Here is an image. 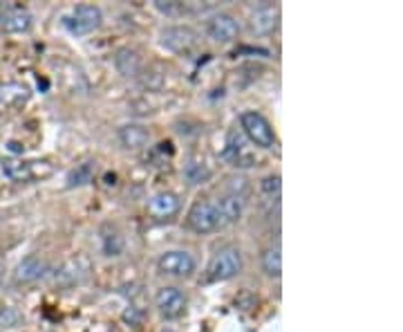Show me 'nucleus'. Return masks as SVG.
I'll list each match as a JSON object with an SVG mask.
<instances>
[{"mask_svg":"<svg viewBox=\"0 0 403 332\" xmlns=\"http://www.w3.org/2000/svg\"><path fill=\"white\" fill-rule=\"evenodd\" d=\"M240 126L246 135V140L260 148H273L276 146V133L269 124V119L265 115H260L256 110H246L240 117Z\"/></svg>","mask_w":403,"mask_h":332,"instance_id":"obj_1","label":"nucleus"},{"mask_svg":"<svg viewBox=\"0 0 403 332\" xmlns=\"http://www.w3.org/2000/svg\"><path fill=\"white\" fill-rule=\"evenodd\" d=\"M101 9L95 5H76L68 16L63 19V25L70 34L74 36H85L92 34L95 29H99L101 25Z\"/></svg>","mask_w":403,"mask_h":332,"instance_id":"obj_2","label":"nucleus"},{"mask_svg":"<svg viewBox=\"0 0 403 332\" xmlns=\"http://www.w3.org/2000/svg\"><path fill=\"white\" fill-rule=\"evenodd\" d=\"M0 171L11 182H32L36 177H48L52 166L48 162H23V160H5L0 162Z\"/></svg>","mask_w":403,"mask_h":332,"instance_id":"obj_3","label":"nucleus"},{"mask_svg":"<svg viewBox=\"0 0 403 332\" xmlns=\"http://www.w3.org/2000/svg\"><path fill=\"white\" fill-rule=\"evenodd\" d=\"M242 271V254L236 247H226L215 254V259L209 265L211 281H229Z\"/></svg>","mask_w":403,"mask_h":332,"instance_id":"obj_4","label":"nucleus"},{"mask_svg":"<svg viewBox=\"0 0 403 332\" xmlns=\"http://www.w3.org/2000/svg\"><path fill=\"white\" fill-rule=\"evenodd\" d=\"M157 267L166 276L184 279V276H191L195 271V259L184 249H170V251L159 256Z\"/></svg>","mask_w":403,"mask_h":332,"instance_id":"obj_5","label":"nucleus"},{"mask_svg":"<svg viewBox=\"0 0 403 332\" xmlns=\"http://www.w3.org/2000/svg\"><path fill=\"white\" fill-rule=\"evenodd\" d=\"M189 227L195 234H211L220 227V220H218V211H215V204L209 200H199L191 207L189 211Z\"/></svg>","mask_w":403,"mask_h":332,"instance_id":"obj_6","label":"nucleus"},{"mask_svg":"<svg viewBox=\"0 0 403 332\" xmlns=\"http://www.w3.org/2000/svg\"><path fill=\"white\" fill-rule=\"evenodd\" d=\"M155 306H157L159 314L166 316V319H177L186 310V294L179 288H173V285L159 288L157 294H155Z\"/></svg>","mask_w":403,"mask_h":332,"instance_id":"obj_7","label":"nucleus"},{"mask_svg":"<svg viewBox=\"0 0 403 332\" xmlns=\"http://www.w3.org/2000/svg\"><path fill=\"white\" fill-rule=\"evenodd\" d=\"M206 34L215 43H231V41L238 38L240 25H238V21L234 16H229V14H218V16H213L209 21Z\"/></svg>","mask_w":403,"mask_h":332,"instance_id":"obj_8","label":"nucleus"},{"mask_svg":"<svg viewBox=\"0 0 403 332\" xmlns=\"http://www.w3.org/2000/svg\"><path fill=\"white\" fill-rule=\"evenodd\" d=\"M148 211H150V216L159 218V220H166V218H170V216H175L177 211H179V198H177V193H173V191H159V193H155L152 198L148 200Z\"/></svg>","mask_w":403,"mask_h":332,"instance_id":"obj_9","label":"nucleus"},{"mask_svg":"<svg viewBox=\"0 0 403 332\" xmlns=\"http://www.w3.org/2000/svg\"><path fill=\"white\" fill-rule=\"evenodd\" d=\"M195 32L191 27H168L164 29V34H162V43L166 45L168 50H173V52H186V50H191L193 45H195Z\"/></svg>","mask_w":403,"mask_h":332,"instance_id":"obj_10","label":"nucleus"},{"mask_svg":"<svg viewBox=\"0 0 403 332\" xmlns=\"http://www.w3.org/2000/svg\"><path fill=\"white\" fill-rule=\"evenodd\" d=\"M45 271H48V263L41 256H27V259L19 263L14 279H16V283H34L45 276Z\"/></svg>","mask_w":403,"mask_h":332,"instance_id":"obj_11","label":"nucleus"},{"mask_svg":"<svg viewBox=\"0 0 403 332\" xmlns=\"http://www.w3.org/2000/svg\"><path fill=\"white\" fill-rule=\"evenodd\" d=\"M213 204H215V211H218L220 227H222V224H231V222L240 220L242 209H244L242 195H234V193L224 195V198H220L218 202H213Z\"/></svg>","mask_w":403,"mask_h":332,"instance_id":"obj_12","label":"nucleus"},{"mask_svg":"<svg viewBox=\"0 0 403 332\" xmlns=\"http://www.w3.org/2000/svg\"><path fill=\"white\" fill-rule=\"evenodd\" d=\"M251 32L262 36V34H271L278 27V9L276 7H260L253 11V16L249 21Z\"/></svg>","mask_w":403,"mask_h":332,"instance_id":"obj_13","label":"nucleus"},{"mask_svg":"<svg viewBox=\"0 0 403 332\" xmlns=\"http://www.w3.org/2000/svg\"><path fill=\"white\" fill-rule=\"evenodd\" d=\"M224 157L234 166H249L251 155H249V146H246L242 135H238V133L229 135V144H226V150H224Z\"/></svg>","mask_w":403,"mask_h":332,"instance_id":"obj_14","label":"nucleus"},{"mask_svg":"<svg viewBox=\"0 0 403 332\" xmlns=\"http://www.w3.org/2000/svg\"><path fill=\"white\" fill-rule=\"evenodd\" d=\"M34 25V16L25 9H16L7 14V16L3 19V29L9 34H23V32H29Z\"/></svg>","mask_w":403,"mask_h":332,"instance_id":"obj_15","label":"nucleus"},{"mask_svg":"<svg viewBox=\"0 0 403 332\" xmlns=\"http://www.w3.org/2000/svg\"><path fill=\"white\" fill-rule=\"evenodd\" d=\"M119 140L126 148H144L150 140V133L144 126L130 124V126H123L119 130Z\"/></svg>","mask_w":403,"mask_h":332,"instance_id":"obj_16","label":"nucleus"},{"mask_svg":"<svg viewBox=\"0 0 403 332\" xmlns=\"http://www.w3.org/2000/svg\"><path fill=\"white\" fill-rule=\"evenodd\" d=\"M262 271L271 279H281L283 274V256H281V247H269L262 251Z\"/></svg>","mask_w":403,"mask_h":332,"instance_id":"obj_17","label":"nucleus"},{"mask_svg":"<svg viewBox=\"0 0 403 332\" xmlns=\"http://www.w3.org/2000/svg\"><path fill=\"white\" fill-rule=\"evenodd\" d=\"M92 177H95V164L92 162H83V164H76V169H72L68 173V187L74 189V187H85L92 182Z\"/></svg>","mask_w":403,"mask_h":332,"instance_id":"obj_18","label":"nucleus"},{"mask_svg":"<svg viewBox=\"0 0 403 332\" xmlns=\"http://www.w3.org/2000/svg\"><path fill=\"white\" fill-rule=\"evenodd\" d=\"M27 99V88L21 83H7L0 88V101L3 103H21Z\"/></svg>","mask_w":403,"mask_h":332,"instance_id":"obj_19","label":"nucleus"},{"mask_svg":"<svg viewBox=\"0 0 403 332\" xmlns=\"http://www.w3.org/2000/svg\"><path fill=\"white\" fill-rule=\"evenodd\" d=\"M103 251L105 256H119L123 251V238L117 232H108L103 236Z\"/></svg>","mask_w":403,"mask_h":332,"instance_id":"obj_20","label":"nucleus"},{"mask_svg":"<svg viewBox=\"0 0 403 332\" xmlns=\"http://www.w3.org/2000/svg\"><path fill=\"white\" fill-rule=\"evenodd\" d=\"M21 323V314L14 308H0V326L3 328H14Z\"/></svg>","mask_w":403,"mask_h":332,"instance_id":"obj_21","label":"nucleus"},{"mask_svg":"<svg viewBox=\"0 0 403 332\" xmlns=\"http://www.w3.org/2000/svg\"><path fill=\"white\" fill-rule=\"evenodd\" d=\"M262 191L267 195H278L281 193V175H269L262 180Z\"/></svg>","mask_w":403,"mask_h":332,"instance_id":"obj_22","label":"nucleus"},{"mask_svg":"<svg viewBox=\"0 0 403 332\" xmlns=\"http://www.w3.org/2000/svg\"><path fill=\"white\" fill-rule=\"evenodd\" d=\"M164 332H173V330H164Z\"/></svg>","mask_w":403,"mask_h":332,"instance_id":"obj_23","label":"nucleus"}]
</instances>
